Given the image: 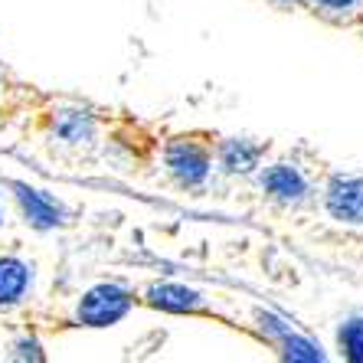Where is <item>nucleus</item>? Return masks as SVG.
Listing matches in <instances>:
<instances>
[{
    "label": "nucleus",
    "instance_id": "obj_1",
    "mask_svg": "<svg viewBox=\"0 0 363 363\" xmlns=\"http://www.w3.org/2000/svg\"><path fill=\"white\" fill-rule=\"evenodd\" d=\"M125 311H128V295L121 288H111V285L89 291V295L82 298V304H79V318H82L85 324H92V328L118 321Z\"/></svg>",
    "mask_w": 363,
    "mask_h": 363
},
{
    "label": "nucleus",
    "instance_id": "obj_2",
    "mask_svg": "<svg viewBox=\"0 0 363 363\" xmlns=\"http://www.w3.org/2000/svg\"><path fill=\"white\" fill-rule=\"evenodd\" d=\"M328 206L337 220L363 223V180H354V177L334 180L328 194Z\"/></svg>",
    "mask_w": 363,
    "mask_h": 363
},
{
    "label": "nucleus",
    "instance_id": "obj_3",
    "mask_svg": "<svg viewBox=\"0 0 363 363\" xmlns=\"http://www.w3.org/2000/svg\"><path fill=\"white\" fill-rule=\"evenodd\" d=\"M170 167L177 170V177L196 184V180H203V174H206V157L196 151L194 144H177V147L170 151Z\"/></svg>",
    "mask_w": 363,
    "mask_h": 363
},
{
    "label": "nucleus",
    "instance_id": "obj_4",
    "mask_svg": "<svg viewBox=\"0 0 363 363\" xmlns=\"http://www.w3.org/2000/svg\"><path fill=\"white\" fill-rule=\"evenodd\" d=\"M26 288V269L13 259H4L0 262V304H10L23 295Z\"/></svg>",
    "mask_w": 363,
    "mask_h": 363
},
{
    "label": "nucleus",
    "instance_id": "obj_5",
    "mask_svg": "<svg viewBox=\"0 0 363 363\" xmlns=\"http://www.w3.org/2000/svg\"><path fill=\"white\" fill-rule=\"evenodd\" d=\"M20 203H23L26 216L36 223V226H52V223L60 220V210L52 206L50 200L43 194H36V190H26V186H20Z\"/></svg>",
    "mask_w": 363,
    "mask_h": 363
},
{
    "label": "nucleus",
    "instance_id": "obj_6",
    "mask_svg": "<svg viewBox=\"0 0 363 363\" xmlns=\"http://www.w3.org/2000/svg\"><path fill=\"white\" fill-rule=\"evenodd\" d=\"M265 186H269L275 196H301L304 194L301 174L291 167H272L269 174H265Z\"/></svg>",
    "mask_w": 363,
    "mask_h": 363
},
{
    "label": "nucleus",
    "instance_id": "obj_7",
    "mask_svg": "<svg viewBox=\"0 0 363 363\" xmlns=\"http://www.w3.org/2000/svg\"><path fill=\"white\" fill-rule=\"evenodd\" d=\"M154 301L161 304V308H174V311H184V308H194L196 304V295L194 291H186V288H157L154 291Z\"/></svg>",
    "mask_w": 363,
    "mask_h": 363
},
{
    "label": "nucleus",
    "instance_id": "obj_8",
    "mask_svg": "<svg viewBox=\"0 0 363 363\" xmlns=\"http://www.w3.org/2000/svg\"><path fill=\"white\" fill-rule=\"evenodd\" d=\"M223 161H226L229 170H249L255 161V151L252 147H245V144H226V151H223Z\"/></svg>",
    "mask_w": 363,
    "mask_h": 363
},
{
    "label": "nucleus",
    "instance_id": "obj_9",
    "mask_svg": "<svg viewBox=\"0 0 363 363\" xmlns=\"http://www.w3.org/2000/svg\"><path fill=\"white\" fill-rule=\"evenodd\" d=\"M340 340H344V347L350 350V357H357V360H360V357H363V324L354 321L350 328L344 330V334H340Z\"/></svg>",
    "mask_w": 363,
    "mask_h": 363
},
{
    "label": "nucleus",
    "instance_id": "obj_10",
    "mask_svg": "<svg viewBox=\"0 0 363 363\" xmlns=\"http://www.w3.org/2000/svg\"><path fill=\"white\" fill-rule=\"evenodd\" d=\"M318 4H324V7H350L354 0H318Z\"/></svg>",
    "mask_w": 363,
    "mask_h": 363
}]
</instances>
